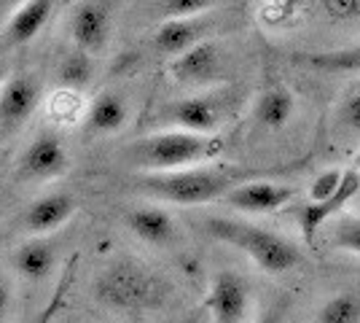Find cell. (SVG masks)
Returning <instances> with one entry per match:
<instances>
[{"label": "cell", "instance_id": "1", "mask_svg": "<svg viewBox=\"0 0 360 323\" xmlns=\"http://www.w3.org/2000/svg\"><path fill=\"white\" fill-rule=\"evenodd\" d=\"M301 165H283V167H248V165H229V162H210L199 167L178 170V172H143L132 178L137 191L148 194L159 202L196 208L215 200H226L229 191L237 186L255 181V178H271L274 172H290Z\"/></svg>", "mask_w": 360, "mask_h": 323}, {"label": "cell", "instance_id": "2", "mask_svg": "<svg viewBox=\"0 0 360 323\" xmlns=\"http://www.w3.org/2000/svg\"><path fill=\"white\" fill-rule=\"evenodd\" d=\"M91 293L97 305L119 315H150L172 296V286L162 272L137 259H116L94 277Z\"/></svg>", "mask_w": 360, "mask_h": 323}, {"label": "cell", "instance_id": "3", "mask_svg": "<svg viewBox=\"0 0 360 323\" xmlns=\"http://www.w3.org/2000/svg\"><path fill=\"white\" fill-rule=\"evenodd\" d=\"M202 229L212 240L229 248H237L266 275H285L304 262L301 251L288 237H283L280 232L266 229V227H258L253 221H245V218L207 215L202 221Z\"/></svg>", "mask_w": 360, "mask_h": 323}, {"label": "cell", "instance_id": "4", "mask_svg": "<svg viewBox=\"0 0 360 323\" xmlns=\"http://www.w3.org/2000/svg\"><path fill=\"white\" fill-rule=\"evenodd\" d=\"M226 151L224 135H196L186 129H162L129 146L127 159L143 172H178L218 162Z\"/></svg>", "mask_w": 360, "mask_h": 323}, {"label": "cell", "instance_id": "5", "mask_svg": "<svg viewBox=\"0 0 360 323\" xmlns=\"http://www.w3.org/2000/svg\"><path fill=\"white\" fill-rule=\"evenodd\" d=\"M240 106V94L234 89H218V92H202L175 100L162 108V122L169 129H186L196 135H221L224 127Z\"/></svg>", "mask_w": 360, "mask_h": 323}, {"label": "cell", "instance_id": "6", "mask_svg": "<svg viewBox=\"0 0 360 323\" xmlns=\"http://www.w3.org/2000/svg\"><path fill=\"white\" fill-rule=\"evenodd\" d=\"M212 323H253V289L248 277L234 270H218L202 302Z\"/></svg>", "mask_w": 360, "mask_h": 323}, {"label": "cell", "instance_id": "7", "mask_svg": "<svg viewBox=\"0 0 360 323\" xmlns=\"http://www.w3.org/2000/svg\"><path fill=\"white\" fill-rule=\"evenodd\" d=\"M296 200V186L271 178H255L226 194V205L242 215H269Z\"/></svg>", "mask_w": 360, "mask_h": 323}, {"label": "cell", "instance_id": "8", "mask_svg": "<svg viewBox=\"0 0 360 323\" xmlns=\"http://www.w3.org/2000/svg\"><path fill=\"white\" fill-rule=\"evenodd\" d=\"M70 167L68 148L57 135L41 132L19 156V178L25 181H54Z\"/></svg>", "mask_w": 360, "mask_h": 323}, {"label": "cell", "instance_id": "9", "mask_svg": "<svg viewBox=\"0 0 360 323\" xmlns=\"http://www.w3.org/2000/svg\"><path fill=\"white\" fill-rule=\"evenodd\" d=\"M360 191V172L355 167L345 170V181L339 186V191L326 202H307V205H299L293 215H296V224H299V232L304 237L307 246H312L317 237V232L328 224L330 218L345 210L347 205L352 202V197Z\"/></svg>", "mask_w": 360, "mask_h": 323}, {"label": "cell", "instance_id": "10", "mask_svg": "<svg viewBox=\"0 0 360 323\" xmlns=\"http://www.w3.org/2000/svg\"><path fill=\"white\" fill-rule=\"evenodd\" d=\"M169 73L178 84H186V87H210L215 81H221L224 54H221L218 44L202 41L188 51H183L180 57H175L169 65Z\"/></svg>", "mask_w": 360, "mask_h": 323}, {"label": "cell", "instance_id": "11", "mask_svg": "<svg viewBox=\"0 0 360 323\" xmlns=\"http://www.w3.org/2000/svg\"><path fill=\"white\" fill-rule=\"evenodd\" d=\"M110 11L105 3L97 0H86L81 6H75L73 16H70V38H73L75 49L86 51L91 57L103 54L110 41Z\"/></svg>", "mask_w": 360, "mask_h": 323}, {"label": "cell", "instance_id": "12", "mask_svg": "<svg viewBox=\"0 0 360 323\" xmlns=\"http://www.w3.org/2000/svg\"><path fill=\"white\" fill-rule=\"evenodd\" d=\"M124 227L140 243L150 248H167L178 240V224L162 205H135L124 213Z\"/></svg>", "mask_w": 360, "mask_h": 323}, {"label": "cell", "instance_id": "13", "mask_svg": "<svg viewBox=\"0 0 360 323\" xmlns=\"http://www.w3.org/2000/svg\"><path fill=\"white\" fill-rule=\"evenodd\" d=\"M41 103V87L38 81L27 73L11 76L3 89H0V127L3 129H16L35 113Z\"/></svg>", "mask_w": 360, "mask_h": 323}, {"label": "cell", "instance_id": "14", "mask_svg": "<svg viewBox=\"0 0 360 323\" xmlns=\"http://www.w3.org/2000/svg\"><path fill=\"white\" fill-rule=\"evenodd\" d=\"M75 210H78V205L70 194L51 191V194H44L27 205V210L22 215V227L32 237H46L51 232L62 229L75 215Z\"/></svg>", "mask_w": 360, "mask_h": 323}, {"label": "cell", "instance_id": "15", "mask_svg": "<svg viewBox=\"0 0 360 323\" xmlns=\"http://www.w3.org/2000/svg\"><path fill=\"white\" fill-rule=\"evenodd\" d=\"M210 30V22L202 16L191 19H165L153 32V49L167 57H180L183 51L207 41L205 32Z\"/></svg>", "mask_w": 360, "mask_h": 323}, {"label": "cell", "instance_id": "16", "mask_svg": "<svg viewBox=\"0 0 360 323\" xmlns=\"http://www.w3.org/2000/svg\"><path fill=\"white\" fill-rule=\"evenodd\" d=\"M11 267L19 277H25L30 283H44L57 272V248L46 237H30L14 248Z\"/></svg>", "mask_w": 360, "mask_h": 323}, {"label": "cell", "instance_id": "17", "mask_svg": "<svg viewBox=\"0 0 360 323\" xmlns=\"http://www.w3.org/2000/svg\"><path fill=\"white\" fill-rule=\"evenodd\" d=\"M54 11V0H22L14 16L8 19L3 38L8 46H22L30 44L32 38L46 27V22L51 19Z\"/></svg>", "mask_w": 360, "mask_h": 323}, {"label": "cell", "instance_id": "18", "mask_svg": "<svg viewBox=\"0 0 360 323\" xmlns=\"http://www.w3.org/2000/svg\"><path fill=\"white\" fill-rule=\"evenodd\" d=\"M293 113H296V97L283 84L266 87L264 92L258 94L253 108L255 124L269 129V132H277V129L288 127V122L293 119Z\"/></svg>", "mask_w": 360, "mask_h": 323}, {"label": "cell", "instance_id": "19", "mask_svg": "<svg viewBox=\"0 0 360 323\" xmlns=\"http://www.w3.org/2000/svg\"><path fill=\"white\" fill-rule=\"evenodd\" d=\"M127 119H129L127 100L116 92H103L89 103L84 124L91 135H116L119 129H124Z\"/></svg>", "mask_w": 360, "mask_h": 323}, {"label": "cell", "instance_id": "20", "mask_svg": "<svg viewBox=\"0 0 360 323\" xmlns=\"http://www.w3.org/2000/svg\"><path fill=\"white\" fill-rule=\"evenodd\" d=\"M296 65H304L309 70L336 76V73H360V44L342 49H328V51H309V54H296Z\"/></svg>", "mask_w": 360, "mask_h": 323}, {"label": "cell", "instance_id": "21", "mask_svg": "<svg viewBox=\"0 0 360 323\" xmlns=\"http://www.w3.org/2000/svg\"><path fill=\"white\" fill-rule=\"evenodd\" d=\"M91 76H94V57L81 51V49H73L62 57L60 68H57V78H60L62 89H73V92H81L89 87Z\"/></svg>", "mask_w": 360, "mask_h": 323}, {"label": "cell", "instance_id": "22", "mask_svg": "<svg viewBox=\"0 0 360 323\" xmlns=\"http://www.w3.org/2000/svg\"><path fill=\"white\" fill-rule=\"evenodd\" d=\"M315 323H360V289L328 296L317 308Z\"/></svg>", "mask_w": 360, "mask_h": 323}, {"label": "cell", "instance_id": "23", "mask_svg": "<svg viewBox=\"0 0 360 323\" xmlns=\"http://www.w3.org/2000/svg\"><path fill=\"white\" fill-rule=\"evenodd\" d=\"M75 267H78V256H73L70 262L65 264V270H62V277H60V283H57V289H54V291H51V296L46 299V305L41 308V312L35 315V321H32V323H54V321H57V315H60L62 308H65L68 291H70V286H73V280H75Z\"/></svg>", "mask_w": 360, "mask_h": 323}, {"label": "cell", "instance_id": "24", "mask_svg": "<svg viewBox=\"0 0 360 323\" xmlns=\"http://www.w3.org/2000/svg\"><path fill=\"white\" fill-rule=\"evenodd\" d=\"M86 108L84 100H81V92H73V89H57L54 97L49 100V116L57 124H75L78 119L86 116Z\"/></svg>", "mask_w": 360, "mask_h": 323}, {"label": "cell", "instance_id": "25", "mask_svg": "<svg viewBox=\"0 0 360 323\" xmlns=\"http://www.w3.org/2000/svg\"><path fill=\"white\" fill-rule=\"evenodd\" d=\"M333 124L347 138H360V87L342 97V103L333 110Z\"/></svg>", "mask_w": 360, "mask_h": 323}, {"label": "cell", "instance_id": "26", "mask_svg": "<svg viewBox=\"0 0 360 323\" xmlns=\"http://www.w3.org/2000/svg\"><path fill=\"white\" fill-rule=\"evenodd\" d=\"M330 246L360 256V215H342L330 229Z\"/></svg>", "mask_w": 360, "mask_h": 323}, {"label": "cell", "instance_id": "27", "mask_svg": "<svg viewBox=\"0 0 360 323\" xmlns=\"http://www.w3.org/2000/svg\"><path fill=\"white\" fill-rule=\"evenodd\" d=\"M345 181V170H323L320 175H315V181L309 184V202H326L330 200L336 191H339V186Z\"/></svg>", "mask_w": 360, "mask_h": 323}, {"label": "cell", "instance_id": "28", "mask_svg": "<svg viewBox=\"0 0 360 323\" xmlns=\"http://www.w3.org/2000/svg\"><path fill=\"white\" fill-rule=\"evenodd\" d=\"M218 0H162V11L167 19H191L210 11Z\"/></svg>", "mask_w": 360, "mask_h": 323}, {"label": "cell", "instance_id": "29", "mask_svg": "<svg viewBox=\"0 0 360 323\" xmlns=\"http://www.w3.org/2000/svg\"><path fill=\"white\" fill-rule=\"evenodd\" d=\"M253 323H288V302H274L264 308Z\"/></svg>", "mask_w": 360, "mask_h": 323}, {"label": "cell", "instance_id": "30", "mask_svg": "<svg viewBox=\"0 0 360 323\" xmlns=\"http://www.w3.org/2000/svg\"><path fill=\"white\" fill-rule=\"evenodd\" d=\"M333 16H360V0H323Z\"/></svg>", "mask_w": 360, "mask_h": 323}, {"label": "cell", "instance_id": "31", "mask_svg": "<svg viewBox=\"0 0 360 323\" xmlns=\"http://www.w3.org/2000/svg\"><path fill=\"white\" fill-rule=\"evenodd\" d=\"M8 310H11V286H8L6 277L0 275V323L6 321Z\"/></svg>", "mask_w": 360, "mask_h": 323}, {"label": "cell", "instance_id": "32", "mask_svg": "<svg viewBox=\"0 0 360 323\" xmlns=\"http://www.w3.org/2000/svg\"><path fill=\"white\" fill-rule=\"evenodd\" d=\"M199 321H202V312H194V315H191L186 323H199Z\"/></svg>", "mask_w": 360, "mask_h": 323}, {"label": "cell", "instance_id": "33", "mask_svg": "<svg viewBox=\"0 0 360 323\" xmlns=\"http://www.w3.org/2000/svg\"><path fill=\"white\" fill-rule=\"evenodd\" d=\"M352 167H355V170H358V172H360V151H358V154H355V162H352Z\"/></svg>", "mask_w": 360, "mask_h": 323}, {"label": "cell", "instance_id": "34", "mask_svg": "<svg viewBox=\"0 0 360 323\" xmlns=\"http://www.w3.org/2000/svg\"><path fill=\"white\" fill-rule=\"evenodd\" d=\"M3 3H11V0H3Z\"/></svg>", "mask_w": 360, "mask_h": 323}]
</instances>
